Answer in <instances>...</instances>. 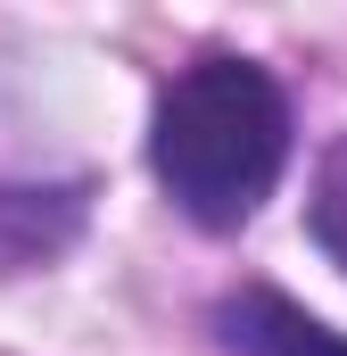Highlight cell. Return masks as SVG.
Returning a JSON list of instances; mask_svg holds the SVG:
<instances>
[{"mask_svg":"<svg viewBox=\"0 0 347 356\" xmlns=\"http://www.w3.org/2000/svg\"><path fill=\"white\" fill-rule=\"evenodd\" d=\"M149 158L182 216H198L215 232L248 224L289 158V99L257 58H198L158 99Z\"/></svg>","mask_w":347,"mask_h":356,"instance_id":"6da1fadb","label":"cell"},{"mask_svg":"<svg viewBox=\"0 0 347 356\" xmlns=\"http://www.w3.org/2000/svg\"><path fill=\"white\" fill-rule=\"evenodd\" d=\"M223 340L240 356H347V340L331 323H314L306 307H289L281 290H248L223 307Z\"/></svg>","mask_w":347,"mask_h":356,"instance_id":"7a4b0ae2","label":"cell"},{"mask_svg":"<svg viewBox=\"0 0 347 356\" xmlns=\"http://www.w3.org/2000/svg\"><path fill=\"white\" fill-rule=\"evenodd\" d=\"M75 232V191H0V273L42 266Z\"/></svg>","mask_w":347,"mask_h":356,"instance_id":"3957f363","label":"cell"},{"mask_svg":"<svg viewBox=\"0 0 347 356\" xmlns=\"http://www.w3.org/2000/svg\"><path fill=\"white\" fill-rule=\"evenodd\" d=\"M314 241L347 266V141L323 158V182H314Z\"/></svg>","mask_w":347,"mask_h":356,"instance_id":"277c9868","label":"cell"}]
</instances>
